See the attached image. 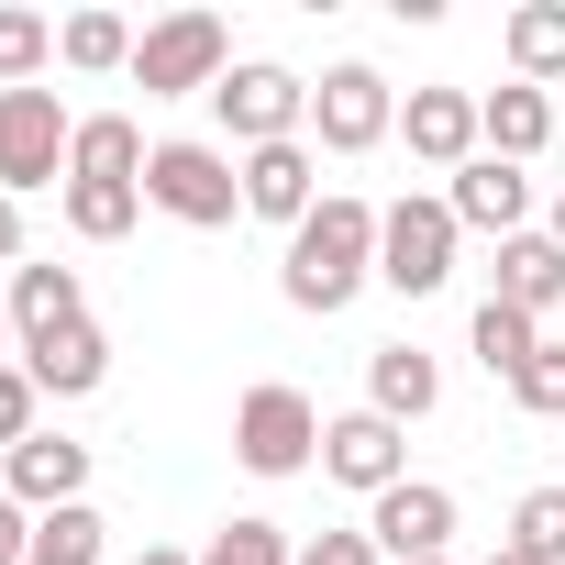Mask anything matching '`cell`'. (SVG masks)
Instances as JSON below:
<instances>
[{"label": "cell", "mask_w": 565, "mask_h": 565, "mask_svg": "<svg viewBox=\"0 0 565 565\" xmlns=\"http://www.w3.org/2000/svg\"><path fill=\"white\" fill-rule=\"evenodd\" d=\"M355 289H377V200L322 189V211L289 233V255H277V300L311 311V322H333Z\"/></svg>", "instance_id": "1"}, {"label": "cell", "mask_w": 565, "mask_h": 565, "mask_svg": "<svg viewBox=\"0 0 565 565\" xmlns=\"http://www.w3.org/2000/svg\"><path fill=\"white\" fill-rule=\"evenodd\" d=\"M145 211H167V222H189V233L244 222V156H233V145H200V134H167V145L145 156Z\"/></svg>", "instance_id": "2"}, {"label": "cell", "mask_w": 565, "mask_h": 565, "mask_svg": "<svg viewBox=\"0 0 565 565\" xmlns=\"http://www.w3.org/2000/svg\"><path fill=\"white\" fill-rule=\"evenodd\" d=\"M233 466L244 477H311L322 466V411H311V388H289V377H255L244 399H233Z\"/></svg>", "instance_id": "3"}, {"label": "cell", "mask_w": 565, "mask_h": 565, "mask_svg": "<svg viewBox=\"0 0 565 565\" xmlns=\"http://www.w3.org/2000/svg\"><path fill=\"white\" fill-rule=\"evenodd\" d=\"M233 78V23L222 12H156L134 45V89L145 100H211Z\"/></svg>", "instance_id": "4"}, {"label": "cell", "mask_w": 565, "mask_h": 565, "mask_svg": "<svg viewBox=\"0 0 565 565\" xmlns=\"http://www.w3.org/2000/svg\"><path fill=\"white\" fill-rule=\"evenodd\" d=\"M211 122H222L233 156H255V145H300V134H311V78L277 67V56H233V78L211 89Z\"/></svg>", "instance_id": "5"}, {"label": "cell", "mask_w": 565, "mask_h": 565, "mask_svg": "<svg viewBox=\"0 0 565 565\" xmlns=\"http://www.w3.org/2000/svg\"><path fill=\"white\" fill-rule=\"evenodd\" d=\"M455 244H466V222L444 211V189H399V200L377 211V289L433 300L444 277H455Z\"/></svg>", "instance_id": "6"}, {"label": "cell", "mask_w": 565, "mask_h": 565, "mask_svg": "<svg viewBox=\"0 0 565 565\" xmlns=\"http://www.w3.org/2000/svg\"><path fill=\"white\" fill-rule=\"evenodd\" d=\"M67 145H78V111L34 78V89H0V189H67Z\"/></svg>", "instance_id": "7"}, {"label": "cell", "mask_w": 565, "mask_h": 565, "mask_svg": "<svg viewBox=\"0 0 565 565\" xmlns=\"http://www.w3.org/2000/svg\"><path fill=\"white\" fill-rule=\"evenodd\" d=\"M388 134H399V89H388L366 56H344V67L311 78V145H322V156H377Z\"/></svg>", "instance_id": "8"}, {"label": "cell", "mask_w": 565, "mask_h": 565, "mask_svg": "<svg viewBox=\"0 0 565 565\" xmlns=\"http://www.w3.org/2000/svg\"><path fill=\"white\" fill-rule=\"evenodd\" d=\"M366 532H377V554H388V565H433V554H455L466 510H455V488H444V477H399L388 499H366Z\"/></svg>", "instance_id": "9"}, {"label": "cell", "mask_w": 565, "mask_h": 565, "mask_svg": "<svg viewBox=\"0 0 565 565\" xmlns=\"http://www.w3.org/2000/svg\"><path fill=\"white\" fill-rule=\"evenodd\" d=\"M322 477L355 488V499H388V488L411 477V433L377 422V411H333V422H322Z\"/></svg>", "instance_id": "10"}, {"label": "cell", "mask_w": 565, "mask_h": 565, "mask_svg": "<svg viewBox=\"0 0 565 565\" xmlns=\"http://www.w3.org/2000/svg\"><path fill=\"white\" fill-rule=\"evenodd\" d=\"M322 211V145H255L244 156V222H277V233H300Z\"/></svg>", "instance_id": "11"}, {"label": "cell", "mask_w": 565, "mask_h": 565, "mask_svg": "<svg viewBox=\"0 0 565 565\" xmlns=\"http://www.w3.org/2000/svg\"><path fill=\"white\" fill-rule=\"evenodd\" d=\"M0 499H23L34 521H45V510H78V499H89V444L45 422L34 444H12V455H0Z\"/></svg>", "instance_id": "12"}, {"label": "cell", "mask_w": 565, "mask_h": 565, "mask_svg": "<svg viewBox=\"0 0 565 565\" xmlns=\"http://www.w3.org/2000/svg\"><path fill=\"white\" fill-rule=\"evenodd\" d=\"M444 211L466 222V233H532V167H510V156H466L455 178H444Z\"/></svg>", "instance_id": "13"}, {"label": "cell", "mask_w": 565, "mask_h": 565, "mask_svg": "<svg viewBox=\"0 0 565 565\" xmlns=\"http://www.w3.org/2000/svg\"><path fill=\"white\" fill-rule=\"evenodd\" d=\"M399 145H411L422 167H444V178H455L466 156H488V134H477V89H444V78L411 89V100H399Z\"/></svg>", "instance_id": "14"}, {"label": "cell", "mask_w": 565, "mask_h": 565, "mask_svg": "<svg viewBox=\"0 0 565 565\" xmlns=\"http://www.w3.org/2000/svg\"><path fill=\"white\" fill-rule=\"evenodd\" d=\"M0 311H12V344H45V333H67V322H89V289H78V266H12L0 277Z\"/></svg>", "instance_id": "15"}, {"label": "cell", "mask_w": 565, "mask_h": 565, "mask_svg": "<svg viewBox=\"0 0 565 565\" xmlns=\"http://www.w3.org/2000/svg\"><path fill=\"white\" fill-rule=\"evenodd\" d=\"M366 411L399 422V433L433 422V411H444V355H422V344H377V355H366Z\"/></svg>", "instance_id": "16"}, {"label": "cell", "mask_w": 565, "mask_h": 565, "mask_svg": "<svg viewBox=\"0 0 565 565\" xmlns=\"http://www.w3.org/2000/svg\"><path fill=\"white\" fill-rule=\"evenodd\" d=\"M23 377H34L45 399H89V388H111V333H100V322H67V333L23 344Z\"/></svg>", "instance_id": "17"}, {"label": "cell", "mask_w": 565, "mask_h": 565, "mask_svg": "<svg viewBox=\"0 0 565 565\" xmlns=\"http://www.w3.org/2000/svg\"><path fill=\"white\" fill-rule=\"evenodd\" d=\"M488 300H510V311H532V322H554V300H565V244H554L543 222L499 244V277H488Z\"/></svg>", "instance_id": "18"}, {"label": "cell", "mask_w": 565, "mask_h": 565, "mask_svg": "<svg viewBox=\"0 0 565 565\" xmlns=\"http://www.w3.org/2000/svg\"><path fill=\"white\" fill-rule=\"evenodd\" d=\"M477 134H488V156H510V167H532V156L554 145V89H521V78H499V89H477Z\"/></svg>", "instance_id": "19"}, {"label": "cell", "mask_w": 565, "mask_h": 565, "mask_svg": "<svg viewBox=\"0 0 565 565\" xmlns=\"http://www.w3.org/2000/svg\"><path fill=\"white\" fill-rule=\"evenodd\" d=\"M145 122L134 111H78V145H67V178H100V189H145Z\"/></svg>", "instance_id": "20"}, {"label": "cell", "mask_w": 565, "mask_h": 565, "mask_svg": "<svg viewBox=\"0 0 565 565\" xmlns=\"http://www.w3.org/2000/svg\"><path fill=\"white\" fill-rule=\"evenodd\" d=\"M499 56H510L521 89H554L565 78V0H521V12L499 23Z\"/></svg>", "instance_id": "21"}, {"label": "cell", "mask_w": 565, "mask_h": 565, "mask_svg": "<svg viewBox=\"0 0 565 565\" xmlns=\"http://www.w3.org/2000/svg\"><path fill=\"white\" fill-rule=\"evenodd\" d=\"M134 23L122 12H67L56 23V67H78V78H134Z\"/></svg>", "instance_id": "22"}, {"label": "cell", "mask_w": 565, "mask_h": 565, "mask_svg": "<svg viewBox=\"0 0 565 565\" xmlns=\"http://www.w3.org/2000/svg\"><path fill=\"white\" fill-rule=\"evenodd\" d=\"M466 344H477V366H488V377L510 388V377H521V366L543 355V322H532V311H510V300H477V322H466Z\"/></svg>", "instance_id": "23"}, {"label": "cell", "mask_w": 565, "mask_h": 565, "mask_svg": "<svg viewBox=\"0 0 565 565\" xmlns=\"http://www.w3.org/2000/svg\"><path fill=\"white\" fill-rule=\"evenodd\" d=\"M56 200H67V233H78V244H122V233L145 222V189H100V178H67Z\"/></svg>", "instance_id": "24"}, {"label": "cell", "mask_w": 565, "mask_h": 565, "mask_svg": "<svg viewBox=\"0 0 565 565\" xmlns=\"http://www.w3.org/2000/svg\"><path fill=\"white\" fill-rule=\"evenodd\" d=\"M100 554H111V521L78 499V510H45V521H34V554H23V565H100Z\"/></svg>", "instance_id": "25"}, {"label": "cell", "mask_w": 565, "mask_h": 565, "mask_svg": "<svg viewBox=\"0 0 565 565\" xmlns=\"http://www.w3.org/2000/svg\"><path fill=\"white\" fill-rule=\"evenodd\" d=\"M200 565H300V543L277 532L266 510H233V521H222V532L200 543Z\"/></svg>", "instance_id": "26"}, {"label": "cell", "mask_w": 565, "mask_h": 565, "mask_svg": "<svg viewBox=\"0 0 565 565\" xmlns=\"http://www.w3.org/2000/svg\"><path fill=\"white\" fill-rule=\"evenodd\" d=\"M56 67V23L45 12H0V89H34Z\"/></svg>", "instance_id": "27"}, {"label": "cell", "mask_w": 565, "mask_h": 565, "mask_svg": "<svg viewBox=\"0 0 565 565\" xmlns=\"http://www.w3.org/2000/svg\"><path fill=\"white\" fill-rule=\"evenodd\" d=\"M510 543H521V554H543V565H565V488H521Z\"/></svg>", "instance_id": "28"}, {"label": "cell", "mask_w": 565, "mask_h": 565, "mask_svg": "<svg viewBox=\"0 0 565 565\" xmlns=\"http://www.w3.org/2000/svg\"><path fill=\"white\" fill-rule=\"evenodd\" d=\"M510 411H532V422H565V344L543 333V355L510 377Z\"/></svg>", "instance_id": "29"}, {"label": "cell", "mask_w": 565, "mask_h": 565, "mask_svg": "<svg viewBox=\"0 0 565 565\" xmlns=\"http://www.w3.org/2000/svg\"><path fill=\"white\" fill-rule=\"evenodd\" d=\"M34 433H45V388H34V377H23V355H12V366H0V455L34 444Z\"/></svg>", "instance_id": "30"}, {"label": "cell", "mask_w": 565, "mask_h": 565, "mask_svg": "<svg viewBox=\"0 0 565 565\" xmlns=\"http://www.w3.org/2000/svg\"><path fill=\"white\" fill-rule=\"evenodd\" d=\"M300 565H388V554H377V532L355 521V532H311V543H300Z\"/></svg>", "instance_id": "31"}, {"label": "cell", "mask_w": 565, "mask_h": 565, "mask_svg": "<svg viewBox=\"0 0 565 565\" xmlns=\"http://www.w3.org/2000/svg\"><path fill=\"white\" fill-rule=\"evenodd\" d=\"M23 554H34V510H23V499H0V565H23Z\"/></svg>", "instance_id": "32"}, {"label": "cell", "mask_w": 565, "mask_h": 565, "mask_svg": "<svg viewBox=\"0 0 565 565\" xmlns=\"http://www.w3.org/2000/svg\"><path fill=\"white\" fill-rule=\"evenodd\" d=\"M12 266H23V200L0 189V277H12Z\"/></svg>", "instance_id": "33"}, {"label": "cell", "mask_w": 565, "mask_h": 565, "mask_svg": "<svg viewBox=\"0 0 565 565\" xmlns=\"http://www.w3.org/2000/svg\"><path fill=\"white\" fill-rule=\"evenodd\" d=\"M134 565H200V554H178V543H145V554H134Z\"/></svg>", "instance_id": "34"}, {"label": "cell", "mask_w": 565, "mask_h": 565, "mask_svg": "<svg viewBox=\"0 0 565 565\" xmlns=\"http://www.w3.org/2000/svg\"><path fill=\"white\" fill-rule=\"evenodd\" d=\"M543 233H554V244H565V189H554V200H543Z\"/></svg>", "instance_id": "35"}, {"label": "cell", "mask_w": 565, "mask_h": 565, "mask_svg": "<svg viewBox=\"0 0 565 565\" xmlns=\"http://www.w3.org/2000/svg\"><path fill=\"white\" fill-rule=\"evenodd\" d=\"M488 565H543V554H521V543H510V532H499V554H488Z\"/></svg>", "instance_id": "36"}, {"label": "cell", "mask_w": 565, "mask_h": 565, "mask_svg": "<svg viewBox=\"0 0 565 565\" xmlns=\"http://www.w3.org/2000/svg\"><path fill=\"white\" fill-rule=\"evenodd\" d=\"M12 355H23V344H12V311H0V366H12Z\"/></svg>", "instance_id": "37"}, {"label": "cell", "mask_w": 565, "mask_h": 565, "mask_svg": "<svg viewBox=\"0 0 565 565\" xmlns=\"http://www.w3.org/2000/svg\"><path fill=\"white\" fill-rule=\"evenodd\" d=\"M433 565H455V554H433Z\"/></svg>", "instance_id": "38"}]
</instances>
